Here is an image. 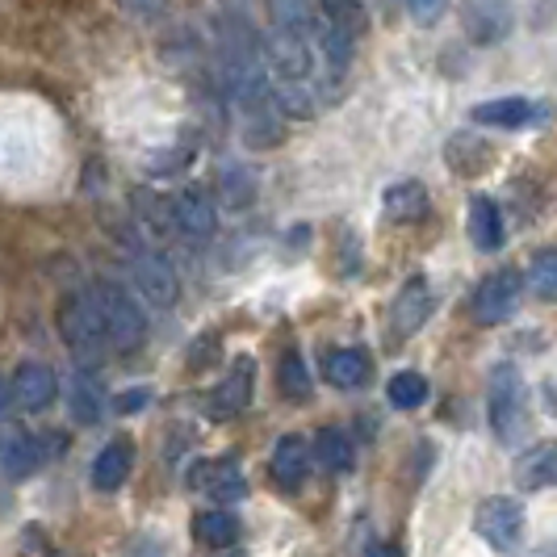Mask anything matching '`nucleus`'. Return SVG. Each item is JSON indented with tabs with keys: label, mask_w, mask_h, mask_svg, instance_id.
<instances>
[{
	"label": "nucleus",
	"mask_w": 557,
	"mask_h": 557,
	"mask_svg": "<svg viewBox=\"0 0 557 557\" xmlns=\"http://www.w3.org/2000/svg\"><path fill=\"white\" fill-rule=\"evenodd\" d=\"M323 377L335 391H361L373 377V364L364 357V348H332L327 361H323Z\"/></svg>",
	"instance_id": "nucleus-16"
},
{
	"label": "nucleus",
	"mask_w": 557,
	"mask_h": 557,
	"mask_svg": "<svg viewBox=\"0 0 557 557\" xmlns=\"http://www.w3.org/2000/svg\"><path fill=\"white\" fill-rule=\"evenodd\" d=\"M319 9H323V22L339 34H348V38H361L364 26H369V13H364L361 0H319Z\"/></svg>",
	"instance_id": "nucleus-25"
},
{
	"label": "nucleus",
	"mask_w": 557,
	"mask_h": 557,
	"mask_svg": "<svg viewBox=\"0 0 557 557\" xmlns=\"http://www.w3.org/2000/svg\"><path fill=\"white\" fill-rule=\"evenodd\" d=\"M223 9L226 13H235V17H248L251 0H223Z\"/></svg>",
	"instance_id": "nucleus-34"
},
{
	"label": "nucleus",
	"mask_w": 557,
	"mask_h": 557,
	"mask_svg": "<svg viewBox=\"0 0 557 557\" xmlns=\"http://www.w3.org/2000/svg\"><path fill=\"white\" fill-rule=\"evenodd\" d=\"M277 391L289 398V403H302L310 394V369L298 352H285L277 361Z\"/></svg>",
	"instance_id": "nucleus-28"
},
{
	"label": "nucleus",
	"mask_w": 557,
	"mask_h": 557,
	"mask_svg": "<svg viewBox=\"0 0 557 557\" xmlns=\"http://www.w3.org/2000/svg\"><path fill=\"white\" fill-rule=\"evenodd\" d=\"M131 281H135L139 298H147L151 307H172L176 294H181V281L172 273V264H168L164 256H156V251L131 256Z\"/></svg>",
	"instance_id": "nucleus-9"
},
{
	"label": "nucleus",
	"mask_w": 557,
	"mask_h": 557,
	"mask_svg": "<svg viewBox=\"0 0 557 557\" xmlns=\"http://www.w3.org/2000/svg\"><path fill=\"white\" fill-rule=\"evenodd\" d=\"M92 298H97L101 323H106V339H110L113 352H135L143 339H147V310H143L139 294L126 289V285L101 281L92 289Z\"/></svg>",
	"instance_id": "nucleus-1"
},
{
	"label": "nucleus",
	"mask_w": 557,
	"mask_h": 557,
	"mask_svg": "<svg viewBox=\"0 0 557 557\" xmlns=\"http://www.w3.org/2000/svg\"><path fill=\"white\" fill-rule=\"evenodd\" d=\"M470 239H474V248H482V251H495L503 244L499 206H495L491 197H470Z\"/></svg>",
	"instance_id": "nucleus-22"
},
{
	"label": "nucleus",
	"mask_w": 557,
	"mask_h": 557,
	"mask_svg": "<svg viewBox=\"0 0 557 557\" xmlns=\"http://www.w3.org/2000/svg\"><path fill=\"white\" fill-rule=\"evenodd\" d=\"M101 407H106L101 377H97L88 364H81L76 377L67 382V416H72V423H81V428H92V423L101 419Z\"/></svg>",
	"instance_id": "nucleus-15"
},
{
	"label": "nucleus",
	"mask_w": 557,
	"mask_h": 557,
	"mask_svg": "<svg viewBox=\"0 0 557 557\" xmlns=\"http://www.w3.org/2000/svg\"><path fill=\"white\" fill-rule=\"evenodd\" d=\"M147 403H151V391H147V386H135V394H122V398H117V411L131 416V411H143Z\"/></svg>",
	"instance_id": "nucleus-33"
},
{
	"label": "nucleus",
	"mask_w": 557,
	"mask_h": 557,
	"mask_svg": "<svg viewBox=\"0 0 557 557\" xmlns=\"http://www.w3.org/2000/svg\"><path fill=\"white\" fill-rule=\"evenodd\" d=\"M529 289L541 302H557V251H536V256H532Z\"/></svg>",
	"instance_id": "nucleus-29"
},
{
	"label": "nucleus",
	"mask_w": 557,
	"mask_h": 557,
	"mask_svg": "<svg viewBox=\"0 0 557 557\" xmlns=\"http://www.w3.org/2000/svg\"><path fill=\"white\" fill-rule=\"evenodd\" d=\"M428 319H432V285H428V277H411L398 289V298H394V307H391L394 335L407 339V335H416Z\"/></svg>",
	"instance_id": "nucleus-12"
},
{
	"label": "nucleus",
	"mask_w": 557,
	"mask_h": 557,
	"mask_svg": "<svg viewBox=\"0 0 557 557\" xmlns=\"http://www.w3.org/2000/svg\"><path fill=\"white\" fill-rule=\"evenodd\" d=\"M269 9V22L273 29H289V34H302V38H314L319 34V13H314V0H264Z\"/></svg>",
	"instance_id": "nucleus-18"
},
{
	"label": "nucleus",
	"mask_w": 557,
	"mask_h": 557,
	"mask_svg": "<svg viewBox=\"0 0 557 557\" xmlns=\"http://www.w3.org/2000/svg\"><path fill=\"white\" fill-rule=\"evenodd\" d=\"M172 226L189 239H210L214 226H219V214H214V197L197 185H185L172 197Z\"/></svg>",
	"instance_id": "nucleus-10"
},
{
	"label": "nucleus",
	"mask_w": 557,
	"mask_h": 557,
	"mask_svg": "<svg viewBox=\"0 0 557 557\" xmlns=\"http://www.w3.org/2000/svg\"><path fill=\"white\" fill-rule=\"evenodd\" d=\"M42 461H47V441H38V436H17V441H9L4 453H0V470L13 478V482L29 478Z\"/></svg>",
	"instance_id": "nucleus-20"
},
{
	"label": "nucleus",
	"mask_w": 557,
	"mask_h": 557,
	"mask_svg": "<svg viewBox=\"0 0 557 557\" xmlns=\"http://www.w3.org/2000/svg\"><path fill=\"white\" fill-rule=\"evenodd\" d=\"M314 457H319V466L323 470H348L352 466V441H348V432H339V428H319V436H314Z\"/></svg>",
	"instance_id": "nucleus-26"
},
{
	"label": "nucleus",
	"mask_w": 557,
	"mask_h": 557,
	"mask_svg": "<svg viewBox=\"0 0 557 557\" xmlns=\"http://www.w3.org/2000/svg\"><path fill=\"white\" fill-rule=\"evenodd\" d=\"M117 9L126 17H135V22H164L172 0H117Z\"/></svg>",
	"instance_id": "nucleus-30"
},
{
	"label": "nucleus",
	"mask_w": 557,
	"mask_h": 557,
	"mask_svg": "<svg viewBox=\"0 0 557 557\" xmlns=\"http://www.w3.org/2000/svg\"><path fill=\"white\" fill-rule=\"evenodd\" d=\"M386 398H391L398 411H416L428 403V377L416 373V369H403V373H394L391 386H386Z\"/></svg>",
	"instance_id": "nucleus-27"
},
{
	"label": "nucleus",
	"mask_w": 557,
	"mask_h": 557,
	"mask_svg": "<svg viewBox=\"0 0 557 557\" xmlns=\"http://www.w3.org/2000/svg\"><path fill=\"white\" fill-rule=\"evenodd\" d=\"M474 532L499 554H516L524 541V507L516 499L491 495L474 507Z\"/></svg>",
	"instance_id": "nucleus-4"
},
{
	"label": "nucleus",
	"mask_w": 557,
	"mask_h": 557,
	"mask_svg": "<svg viewBox=\"0 0 557 557\" xmlns=\"http://www.w3.org/2000/svg\"><path fill=\"white\" fill-rule=\"evenodd\" d=\"M189 486L210 495L214 503H239L248 499V478L239 457H210V461H197L189 470Z\"/></svg>",
	"instance_id": "nucleus-7"
},
{
	"label": "nucleus",
	"mask_w": 557,
	"mask_h": 557,
	"mask_svg": "<svg viewBox=\"0 0 557 557\" xmlns=\"http://www.w3.org/2000/svg\"><path fill=\"white\" fill-rule=\"evenodd\" d=\"M557 482V445L554 441H541L529 453L516 457V486L520 491H545Z\"/></svg>",
	"instance_id": "nucleus-17"
},
{
	"label": "nucleus",
	"mask_w": 557,
	"mask_h": 557,
	"mask_svg": "<svg viewBox=\"0 0 557 557\" xmlns=\"http://www.w3.org/2000/svg\"><path fill=\"white\" fill-rule=\"evenodd\" d=\"M219 197L226 210H248L256 201V172L248 164H226L219 172Z\"/></svg>",
	"instance_id": "nucleus-24"
},
{
	"label": "nucleus",
	"mask_w": 557,
	"mask_h": 557,
	"mask_svg": "<svg viewBox=\"0 0 557 557\" xmlns=\"http://www.w3.org/2000/svg\"><path fill=\"white\" fill-rule=\"evenodd\" d=\"M520 289H524V281L516 269H499V273H491V277L482 281L474 289V319L482 327H499L507 323L516 307H520Z\"/></svg>",
	"instance_id": "nucleus-5"
},
{
	"label": "nucleus",
	"mask_w": 557,
	"mask_h": 557,
	"mask_svg": "<svg viewBox=\"0 0 557 557\" xmlns=\"http://www.w3.org/2000/svg\"><path fill=\"white\" fill-rule=\"evenodd\" d=\"M260 55L277 72V81H310V72H314L310 38L289 34V29H273L269 38H260Z\"/></svg>",
	"instance_id": "nucleus-6"
},
{
	"label": "nucleus",
	"mask_w": 557,
	"mask_h": 557,
	"mask_svg": "<svg viewBox=\"0 0 557 557\" xmlns=\"http://www.w3.org/2000/svg\"><path fill=\"white\" fill-rule=\"evenodd\" d=\"M403 4L416 17V26H436L441 13H445V0H403Z\"/></svg>",
	"instance_id": "nucleus-31"
},
{
	"label": "nucleus",
	"mask_w": 557,
	"mask_h": 557,
	"mask_svg": "<svg viewBox=\"0 0 557 557\" xmlns=\"http://www.w3.org/2000/svg\"><path fill=\"white\" fill-rule=\"evenodd\" d=\"M131 466H135V445H131L126 436H113L110 445L97 453V461H92V486H97L101 495L122 491L126 478H131Z\"/></svg>",
	"instance_id": "nucleus-13"
},
{
	"label": "nucleus",
	"mask_w": 557,
	"mask_h": 557,
	"mask_svg": "<svg viewBox=\"0 0 557 557\" xmlns=\"http://www.w3.org/2000/svg\"><path fill=\"white\" fill-rule=\"evenodd\" d=\"M382 210H386V219H394V223H416V219L428 214V189L419 181H398L382 197Z\"/></svg>",
	"instance_id": "nucleus-19"
},
{
	"label": "nucleus",
	"mask_w": 557,
	"mask_h": 557,
	"mask_svg": "<svg viewBox=\"0 0 557 557\" xmlns=\"http://www.w3.org/2000/svg\"><path fill=\"white\" fill-rule=\"evenodd\" d=\"M269 474L281 491H298L310 474V445L302 436H281L273 445V461H269Z\"/></svg>",
	"instance_id": "nucleus-14"
},
{
	"label": "nucleus",
	"mask_w": 557,
	"mask_h": 557,
	"mask_svg": "<svg viewBox=\"0 0 557 557\" xmlns=\"http://www.w3.org/2000/svg\"><path fill=\"white\" fill-rule=\"evenodd\" d=\"M251 386H256V361H251V357H239V361L231 364V373L214 386L210 403H206L210 419H235L239 411H248Z\"/></svg>",
	"instance_id": "nucleus-11"
},
{
	"label": "nucleus",
	"mask_w": 557,
	"mask_h": 557,
	"mask_svg": "<svg viewBox=\"0 0 557 557\" xmlns=\"http://www.w3.org/2000/svg\"><path fill=\"white\" fill-rule=\"evenodd\" d=\"M532 117H536V110H532V101H524V97H499V101H486V106L474 110V122L499 126V131H520V126H529Z\"/></svg>",
	"instance_id": "nucleus-21"
},
{
	"label": "nucleus",
	"mask_w": 557,
	"mask_h": 557,
	"mask_svg": "<svg viewBox=\"0 0 557 557\" xmlns=\"http://www.w3.org/2000/svg\"><path fill=\"white\" fill-rule=\"evenodd\" d=\"M214 357H219V339H214V335H206V339H197L194 352H189V369H206Z\"/></svg>",
	"instance_id": "nucleus-32"
},
{
	"label": "nucleus",
	"mask_w": 557,
	"mask_h": 557,
	"mask_svg": "<svg viewBox=\"0 0 557 557\" xmlns=\"http://www.w3.org/2000/svg\"><path fill=\"white\" fill-rule=\"evenodd\" d=\"M59 335H63V344L81 357V364L97 361V357L110 348L92 289H72V294L59 302Z\"/></svg>",
	"instance_id": "nucleus-2"
},
{
	"label": "nucleus",
	"mask_w": 557,
	"mask_h": 557,
	"mask_svg": "<svg viewBox=\"0 0 557 557\" xmlns=\"http://www.w3.org/2000/svg\"><path fill=\"white\" fill-rule=\"evenodd\" d=\"M486 411H491V428L503 445H516V436L529 423V391L516 364H499L491 369V394H486Z\"/></svg>",
	"instance_id": "nucleus-3"
},
{
	"label": "nucleus",
	"mask_w": 557,
	"mask_h": 557,
	"mask_svg": "<svg viewBox=\"0 0 557 557\" xmlns=\"http://www.w3.org/2000/svg\"><path fill=\"white\" fill-rule=\"evenodd\" d=\"M194 532L206 549H231L239 541V520L231 511H223V507H214V511H201L197 516Z\"/></svg>",
	"instance_id": "nucleus-23"
},
{
	"label": "nucleus",
	"mask_w": 557,
	"mask_h": 557,
	"mask_svg": "<svg viewBox=\"0 0 557 557\" xmlns=\"http://www.w3.org/2000/svg\"><path fill=\"white\" fill-rule=\"evenodd\" d=\"M9 394H13V403L29 411V416H42V411H51L59 398V377L51 364L42 361H26L17 364V373L9 377Z\"/></svg>",
	"instance_id": "nucleus-8"
},
{
	"label": "nucleus",
	"mask_w": 557,
	"mask_h": 557,
	"mask_svg": "<svg viewBox=\"0 0 557 557\" xmlns=\"http://www.w3.org/2000/svg\"><path fill=\"white\" fill-rule=\"evenodd\" d=\"M373 557H394V549H373Z\"/></svg>",
	"instance_id": "nucleus-35"
}]
</instances>
